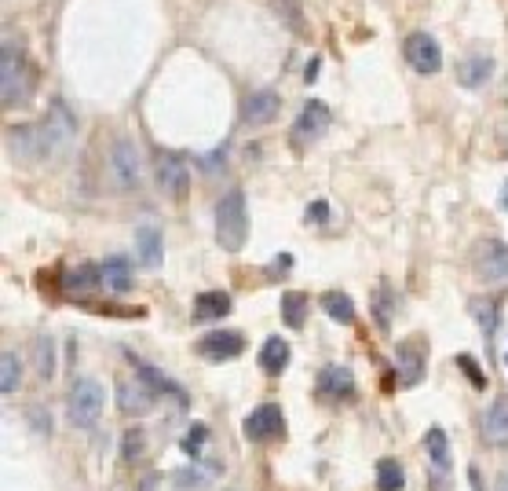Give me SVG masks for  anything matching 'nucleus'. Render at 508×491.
<instances>
[{
	"instance_id": "nucleus-5",
	"label": "nucleus",
	"mask_w": 508,
	"mask_h": 491,
	"mask_svg": "<svg viewBox=\"0 0 508 491\" xmlns=\"http://www.w3.org/2000/svg\"><path fill=\"white\" fill-rule=\"evenodd\" d=\"M110 176L117 180L121 191H136L139 180H143V158L132 140H117L110 150Z\"/></svg>"
},
{
	"instance_id": "nucleus-14",
	"label": "nucleus",
	"mask_w": 508,
	"mask_h": 491,
	"mask_svg": "<svg viewBox=\"0 0 508 491\" xmlns=\"http://www.w3.org/2000/svg\"><path fill=\"white\" fill-rule=\"evenodd\" d=\"M220 462L216 459H198L194 466H183V470H176L172 473V484L179 487V491H198V487H209L216 477H220Z\"/></svg>"
},
{
	"instance_id": "nucleus-19",
	"label": "nucleus",
	"mask_w": 508,
	"mask_h": 491,
	"mask_svg": "<svg viewBox=\"0 0 508 491\" xmlns=\"http://www.w3.org/2000/svg\"><path fill=\"white\" fill-rule=\"evenodd\" d=\"M230 312V293H223V290H205V293H198L194 297V319L198 323H209V319H223Z\"/></svg>"
},
{
	"instance_id": "nucleus-37",
	"label": "nucleus",
	"mask_w": 508,
	"mask_h": 491,
	"mask_svg": "<svg viewBox=\"0 0 508 491\" xmlns=\"http://www.w3.org/2000/svg\"><path fill=\"white\" fill-rule=\"evenodd\" d=\"M307 220H311V224H326V220H329V206H326L322 199L311 202V206H307Z\"/></svg>"
},
{
	"instance_id": "nucleus-4",
	"label": "nucleus",
	"mask_w": 508,
	"mask_h": 491,
	"mask_svg": "<svg viewBox=\"0 0 508 491\" xmlns=\"http://www.w3.org/2000/svg\"><path fill=\"white\" fill-rule=\"evenodd\" d=\"M37 136H41V150H45V155H52V150H62V147L77 136V122H73V114L66 110L62 99L52 103V110L45 114V122L37 125Z\"/></svg>"
},
{
	"instance_id": "nucleus-30",
	"label": "nucleus",
	"mask_w": 508,
	"mask_h": 491,
	"mask_svg": "<svg viewBox=\"0 0 508 491\" xmlns=\"http://www.w3.org/2000/svg\"><path fill=\"white\" fill-rule=\"evenodd\" d=\"M33 367L41 377H52L55 374V342L52 337H37L33 342Z\"/></svg>"
},
{
	"instance_id": "nucleus-15",
	"label": "nucleus",
	"mask_w": 508,
	"mask_h": 491,
	"mask_svg": "<svg viewBox=\"0 0 508 491\" xmlns=\"http://www.w3.org/2000/svg\"><path fill=\"white\" fill-rule=\"evenodd\" d=\"M136 257L143 268H158L162 257H165V239L154 224H139L136 228Z\"/></svg>"
},
{
	"instance_id": "nucleus-34",
	"label": "nucleus",
	"mask_w": 508,
	"mask_h": 491,
	"mask_svg": "<svg viewBox=\"0 0 508 491\" xmlns=\"http://www.w3.org/2000/svg\"><path fill=\"white\" fill-rule=\"evenodd\" d=\"M205 440H209V426H202V422H198V426H194V429L183 436V451H187V455H190L194 462L202 459V444H205Z\"/></svg>"
},
{
	"instance_id": "nucleus-31",
	"label": "nucleus",
	"mask_w": 508,
	"mask_h": 491,
	"mask_svg": "<svg viewBox=\"0 0 508 491\" xmlns=\"http://www.w3.org/2000/svg\"><path fill=\"white\" fill-rule=\"evenodd\" d=\"M392 312H396V297H392V290L387 286H377L373 290V316H377V323L387 330L392 326Z\"/></svg>"
},
{
	"instance_id": "nucleus-18",
	"label": "nucleus",
	"mask_w": 508,
	"mask_h": 491,
	"mask_svg": "<svg viewBox=\"0 0 508 491\" xmlns=\"http://www.w3.org/2000/svg\"><path fill=\"white\" fill-rule=\"evenodd\" d=\"M117 407H121L125 414H146L154 407V393L139 382V377L136 382H121L117 385Z\"/></svg>"
},
{
	"instance_id": "nucleus-28",
	"label": "nucleus",
	"mask_w": 508,
	"mask_h": 491,
	"mask_svg": "<svg viewBox=\"0 0 508 491\" xmlns=\"http://www.w3.org/2000/svg\"><path fill=\"white\" fill-rule=\"evenodd\" d=\"M19 382H22V360L8 349L4 356H0V393L4 396L19 393Z\"/></svg>"
},
{
	"instance_id": "nucleus-3",
	"label": "nucleus",
	"mask_w": 508,
	"mask_h": 491,
	"mask_svg": "<svg viewBox=\"0 0 508 491\" xmlns=\"http://www.w3.org/2000/svg\"><path fill=\"white\" fill-rule=\"evenodd\" d=\"M66 407H70V422L77 429H92L99 422L103 407H106V389L96 382V377H77V382L70 385Z\"/></svg>"
},
{
	"instance_id": "nucleus-7",
	"label": "nucleus",
	"mask_w": 508,
	"mask_h": 491,
	"mask_svg": "<svg viewBox=\"0 0 508 491\" xmlns=\"http://www.w3.org/2000/svg\"><path fill=\"white\" fill-rule=\"evenodd\" d=\"M476 272L487 286H508V246L497 239H487L476 253Z\"/></svg>"
},
{
	"instance_id": "nucleus-38",
	"label": "nucleus",
	"mask_w": 508,
	"mask_h": 491,
	"mask_svg": "<svg viewBox=\"0 0 508 491\" xmlns=\"http://www.w3.org/2000/svg\"><path fill=\"white\" fill-rule=\"evenodd\" d=\"M319 66H322V59H311V63H307V70H304V81H307V85L319 78Z\"/></svg>"
},
{
	"instance_id": "nucleus-10",
	"label": "nucleus",
	"mask_w": 508,
	"mask_h": 491,
	"mask_svg": "<svg viewBox=\"0 0 508 491\" xmlns=\"http://www.w3.org/2000/svg\"><path fill=\"white\" fill-rule=\"evenodd\" d=\"M329 122H333L329 106H326L322 99H311V103L300 110L296 125H293V140H296V147H304V143H315V140H319V136L329 129Z\"/></svg>"
},
{
	"instance_id": "nucleus-17",
	"label": "nucleus",
	"mask_w": 508,
	"mask_h": 491,
	"mask_svg": "<svg viewBox=\"0 0 508 491\" xmlns=\"http://www.w3.org/2000/svg\"><path fill=\"white\" fill-rule=\"evenodd\" d=\"M136 377L154 393V396H176V403H187V393L183 385H176L172 377H165L158 367H150V363H136Z\"/></svg>"
},
{
	"instance_id": "nucleus-21",
	"label": "nucleus",
	"mask_w": 508,
	"mask_h": 491,
	"mask_svg": "<svg viewBox=\"0 0 508 491\" xmlns=\"http://www.w3.org/2000/svg\"><path fill=\"white\" fill-rule=\"evenodd\" d=\"M483 440L487 444H508V400H494L483 414Z\"/></svg>"
},
{
	"instance_id": "nucleus-40",
	"label": "nucleus",
	"mask_w": 508,
	"mask_h": 491,
	"mask_svg": "<svg viewBox=\"0 0 508 491\" xmlns=\"http://www.w3.org/2000/svg\"><path fill=\"white\" fill-rule=\"evenodd\" d=\"M494 491H508V470L497 477V484H494Z\"/></svg>"
},
{
	"instance_id": "nucleus-12",
	"label": "nucleus",
	"mask_w": 508,
	"mask_h": 491,
	"mask_svg": "<svg viewBox=\"0 0 508 491\" xmlns=\"http://www.w3.org/2000/svg\"><path fill=\"white\" fill-rule=\"evenodd\" d=\"M158 183H162V191L172 195V199H187L190 191V169L179 155H162L158 158Z\"/></svg>"
},
{
	"instance_id": "nucleus-2",
	"label": "nucleus",
	"mask_w": 508,
	"mask_h": 491,
	"mask_svg": "<svg viewBox=\"0 0 508 491\" xmlns=\"http://www.w3.org/2000/svg\"><path fill=\"white\" fill-rule=\"evenodd\" d=\"M249 239V213H246V191H227L216 206V242L227 253H238Z\"/></svg>"
},
{
	"instance_id": "nucleus-36",
	"label": "nucleus",
	"mask_w": 508,
	"mask_h": 491,
	"mask_svg": "<svg viewBox=\"0 0 508 491\" xmlns=\"http://www.w3.org/2000/svg\"><path fill=\"white\" fill-rule=\"evenodd\" d=\"M457 367L468 374V382H472L476 389H487V377H483V370H479V363L472 356H457Z\"/></svg>"
},
{
	"instance_id": "nucleus-39",
	"label": "nucleus",
	"mask_w": 508,
	"mask_h": 491,
	"mask_svg": "<svg viewBox=\"0 0 508 491\" xmlns=\"http://www.w3.org/2000/svg\"><path fill=\"white\" fill-rule=\"evenodd\" d=\"M468 480H472V491H483V480H479L476 470H468Z\"/></svg>"
},
{
	"instance_id": "nucleus-29",
	"label": "nucleus",
	"mask_w": 508,
	"mask_h": 491,
	"mask_svg": "<svg viewBox=\"0 0 508 491\" xmlns=\"http://www.w3.org/2000/svg\"><path fill=\"white\" fill-rule=\"evenodd\" d=\"M377 487L380 491H403L406 487V473H403L399 459H380L377 462Z\"/></svg>"
},
{
	"instance_id": "nucleus-22",
	"label": "nucleus",
	"mask_w": 508,
	"mask_h": 491,
	"mask_svg": "<svg viewBox=\"0 0 508 491\" xmlns=\"http://www.w3.org/2000/svg\"><path fill=\"white\" fill-rule=\"evenodd\" d=\"M62 286L70 293H92V290L103 286V268H99V264H77V268H70L62 275Z\"/></svg>"
},
{
	"instance_id": "nucleus-23",
	"label": "nucleus",
	"mask_w": 508,
	"mask_h": 491,
	"mask_svg": "<svg viewBox=\"0 0 508 491\" xmlns=\"http://www.w3.org/2000/svg\"><path fill=\"white\" fill-rule=\"evenodd\" d=\"M490 73H494V63L487 55H468L461 66H457V81L464 89H479L490 81Z\"/></svg>"
},
{
	"instance_id": "nucleus-32",
	"label": "nucleus",
	"mask_w": 508,
	"mask_h": 491,
	"mask_svg": "<svg viewBox=\"0 0 508 491\" xmlns=\"http://www.w3.org/2000/svg\"><path fill=\"white\" fill-rule=\"evenodd\" d=\"M275 4V12L289 22V30H296V33H307V22H304V4L300 0H271Z\"/></svg>"
},
{
	"instance_id": "nucleus-9",
	"label": "nucleus",
	"mask_w": 508,
	"mask_h": 491,
	"mask_svg": "<svg viewBox=\"0 0 508 491\" xmlns=\"http://www.w3.org/2000/svg\"><path fill=\"white\" fill-rule=\"evenodd\" d=\"M403 52H406V63L417 73H436L443 66V48H439L436 37H428V33H410Z\"/></svg>"
},
{
	"instance_id": "nucleus-8",
	"label": "nucleus",
	"mask_w": 508,
	"mask_h": 491,
	"mask_svg": "<svg viewBox=\"0 0 508 491\" xmlns=\"http://www.w3.org/2000/svg\"><path fill=\"white\" fill-rule=\"evenodd\" d=\"M424 363H428V349L421 337H406L396 349V370H399V385L403 389H413L421 377H424Z\"/></svg>"
},
{
	"instance_id": "nucleus-13",
	"label": "nucleus",
	"mask_w": 508,
	"mask_h": 491,
	"mask_svg": "<svg viewBox=\"0 0 508 491\" xmlns=\"http://www.w3.org/2000/svg\"><path fill=\"white\" fill-rule=\"evenodd\" d=\"M319 396L326 400H351L355 396V374L347 367H322L319 370Z\"/></svg>"
},
{
	"instance_id": "nucleus-25",
	"label": "nucleus",
	"mask_w": 508,
	"mask_h": 491,
	"mask_svg": "<svg viewBox=\"0 0 508 491\" xmlns=\"http://www.w3.org/2000/svg\"><path fill=\"white\" fill-rule=\"evenodd\" d=\"M260 367L267 374H282L289 367V342H282V337H267L263 349H260Z\"/></svg>"
},
{
	"instance_id": "nucleus-26",
	"label": "nucleus",
	"mask_w": 508,
	"mask_h": 491,
	"mask_svg": "<svg viewBox=\"0 0 508 491\" xmlns=\"http://www.w3.org/2000/svg\"><path fill=\"white\" fill-rule=\"evenodd\" d=\"M424 447H428V459H432V466L439 473H446L450 470V440H446V429L432 426V429H428V436H424Z\"/></svg>"
},
{
	"instance_id": "nucleus-20",
	"label": "nucleus",
	"mask_w": 508,
	"mask_h": 491,
	"mask_svg": "<svg viewBox=\"0 0 508 491\" xmlns=\"http://www.w3.org/2000/svg\"><path fill=\"white\" fill-rule=\"evenodd\" d=\"M103 286L113 290V293H129L132 290V264H129V257L113 253V257L103 260Z\"/></svg>"
},
{
	"instance_id": "nucleus-41",
	"label": "nucleus",
	"mask_w": 508,
	"mask_h": 491,
	"mask_svg": "<svg viewBox=\"0 0 508 491\" xmlns=\"http://www.w3.org/2000/svg\"><path fill=\"white\" fill-rule=\"evenodd\" d=\"M504 367H508V352H504Z\"/></svg>"
},
{
	"instance_id": "nucleus-6",
	"label": "nucleus",
	"mask_w": 508,
	"mask_h": 491,
	"mask_svg": "<svg viewBox=\"0 0 508 491\" xmlns=\"http://www.w3.org/2000/svg\"><path fill=\"white\" fill-rule=\"evenodd\" d=\"M242 429H246V436H249V440H256V444L275 440V436L286 429V414H282V407H279V403H260V407H253V411L246 414Z\"/></svg>"
},
{
	"instance_id": "nucleus-16",
	"label": "nucleus",
	"mask_w": 508,
	"mask_h": 491,
	"mask_svg": "<svg viewBox=\"0 0 508 491\" xmlns=\"http://www.w3.org/2000/svg\"><path fill=\"white\" fill-rule=\"evenodd\" d=\"M279 92L275 89H260V92H253L249 99H246V106H242V122L246 125H263V122H271L279 114Z\"/></svg>"
},
{
	"instance_id": "nucleus-11",
	"label": "nucleus",
	"mask_w": 508,
	"mask_h": 491,
	"mask_svg": "<svg viewBox=\"0 0 508 491\" xmlns=\"http://www.w3.org/2000/svg\"><path fill=\"white\" fill-rule=\"evenodd\" d=\"M246 342H242V334L238 330H212L205 334L202 342H198V352L212 363H223V360H234V356H242Z\"/></svg>"
},
{
	"instance_id": "nucleus-1",
	"label": "nucleus",
	"mask_w": 508,
	"mask_h": 491,
	"mask_svg": "<svg viewBox=\"0 0 508 491\" xmlns=\"http://www.w3.org/2000/svg\"><path fill=\"white\" fill-rule=\"evenodd\" d=\"M33 63L26 59V52L12 41H4V59H0V92H4V106H19V103H29L33 96Z\"/></svg>"
},
{
	"instance_id": "nucleus-24",
	"label": "nucleus",
	"mask_w": 508,
	"mask_h": 491,
	"mask_svg": "<svg viewBox=\"0 0 508 491\" xmlns=\"http://www.w3.org/2000/svg\"><path fill=\"white\" fill-rule=\"evenodd\" d=\"M322 312H326L333 323H340V326L355 323V305H351V297L340 293V290H326V293H322Z\"/></svg>"
},
{
	"instance_id": "nucleus-27",
	"label": "nucleus",
	"mask_w": 508,
	"mask_h": 491,
	"mask_svg": "<svg viewBox=\"0 0 508 491\" xmlns=\"http://www.w3.org/2000/svg\"><path fill=\"white\" fill-rule=\"evenodd\" d=\"M304 319H307V293L286 290V293H282V323H286L289 330H300Z\"/></svg>"
},
{
	"instance_id": "nucleus-33",
	"label": "nucleus",
	"mask_w": 508,
	"mask_h": 491,
	"mask_svg": "<svg viewBox=\"0 0 508 491\" xmlns=\"http://www.w3.org/2000/svg\"><path fill=\"white\" fill-rule=\"evenodd\" d=\"M472 312H476L483 334L494 337V330H497V305H494V301H472Z\"/></svg>"
},
{
	"instance_id": "nucleus-35",
	"label": "nucleus",
	"mask_w": 508,
	"mask_h": 491,
	"mask_svg": "<svg viewBox=\"0 0 508 491\" xmlns=\"http://www.w3.org/2000/svg\"><path fill=\"white\" fill-rule=\"evenodd\" d=\"M143 455V429H129L125 440H121V459L125 462H136Z\"/></svg>"
}]
</instances>
